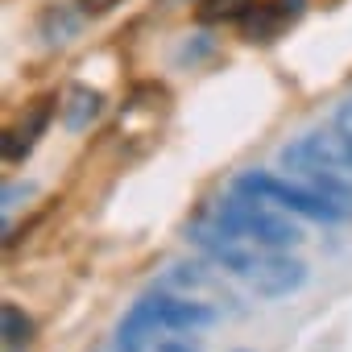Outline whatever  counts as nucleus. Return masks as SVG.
Listing matches in <instances>:
<instances>
[{
	"instance_id": "39448f33",
	"label": "nucleus",
	"mask_w": 352,
	"mask_h": 352,
	"mask_svg": "<svg viewBox=\"0 0 352 352\" xmlns=\"http://www.w3.org/2000/svg\"><path fill=\"white\" fill-rule=\"evenodd\" d=\"M162 298H166V290H149L124 311V319L112 331V352H153L157 348V336L166 331L162 327Z\"/></svg>"
},
{
	"instance_id": "a211bd4d",
	"label": "nucleus",
	"mask_w": 352,
	"mask_h": 352,
	"mask_svg": "<svg viewBox=\"0 0 352 352\" xmlns=\"http://www.w3.org/2000/svg\"><path fill=\"white\" fill-rule=\"evenodd\" d=\"M336 129H340L344 137H352V100H348V104L336 112Z\"/></svg>"
},
{
	"instance_id": "f257e3e1",
	"label": "nucleus",
	"mask_w": 352,
	"mask_h": 352,
	"mask_svg": "<svg viewBox=\"0 0 352 352\" xmlns=\"http://www.w3.org/2000/svg\"><path fill=\"white\" fill-rule=\"evenodd\" d=\"M282 166L352 208V137H344L340 129H315L298 137L282 149Z\"/></svg>"
},
{
	"instance_id": "9d476101",
	"label": "nucleus",
	"mask_w": 352,
	"mask_h": 352,
	"mask_svg": "<svg viewBox=\"0 0 352 352\" xmlns=\"http://www.w3.org/2000/svg\"><path fill=\"white\" fill-rule=\"evenodd\" d=\"M162 286H170V290H212V286H220L216 282V274L204 265V261H179V265H170L166 274H162Z\"/></svg>"
},
{
	"instance_id": "7ed1b4c3",
	"label": "nucleus",
	"mask_w": 352,
	"mask_h": 352,
	"mask_svg": "<svg viewBox=\"0 0 352 352\" xmlns=\"http://www.w3.org/2000/svg\"><path fill=\"white\" fill-rule=\"evenodd\" d=\"M232 191H245L253 199H265L290 216H302V220H315V224H340V220H352V208H344L340 199H331L327 191L311 187V183H290V179H278L270 170H241L232 179Z\"/></svg>"
},
{
	"instance_id": "0eeeda50",
	"label": "nucleus",
	"mask_w": 352,
	"mask_h": 352,
	"mask_svg": "<svg viewBox=\"0 0 352 352\" xmlns=\"http://www.w3.org/2000/svg\"><path fill=\"white\" fill-rule=\"evenodd\" d=\"M54 100H38L34 108H30V116L21 120V124H13L9 133H5V162L9 166H17V162H25L30 153H34V145H38V137L50 129V116H54Z\"/></svg>"
},
{
	"instance_id": "1a4fd4ad",
	"label": "nucleus",
	"mask_w": 352,
	"mask_h": 352,
	"mask_svg": "<svg viewBox=\"0 0 352 352\" xmlns=\"http://www.w3.org/2000/svg\"><path fill=\"white\" fill-rule=\"evenodd\" d=\"M100 112H104V96H100L96 87H87V83H71V87L63 91V100H58V120H63V129H71V133L91 129V124L100 120Z\"/></svg>"
},
{
	"instance_id": "9b49d317",
	"label": "nucleus",
	"mask_w": 352,
	"mask_h": 352,
	"mask_svg": "<svg viewBox=\"0 0 352 352\" xmlns=\"http://www.w3.org/2000/svg\"><path fill=\"white\" fill-rule=\"evenodd\" d=\"M0 331H5V344H9V352H25L30 344H34V319L17 307V302H5L0 307Z\"/></svg>"
},
{
	"instance_id": "dca6fc26",
	"label": "nucleus",
	"mask_w": 352,
	"mask_h": 352,
	"mask_svg": "<svg viewBox=\"0 0 352 352\" xmlns=\"http://www.w3.org/2000/svg\"><path fill=\"white\" fill-rule=\"evenodd\" d=\"M34 195H38L34 183H5V191H0V208H5V216H9L13 208H21V199H34Z\"/></svg>"
},
{
	"instance_id": "4468645a",
	"label": "nucleus",
	"mask_w": 352,
	"mask_h": 352,
	"mask_svg": "<svg viewBox=\"0 0 352 352\" xmlns=\"http://www.w3.org/2000/svg\"><path fill=\"white\" fill-rule=\"evenodd\" d=\"M257 0H199V21H241Z\"/></svg>"
},
{
	"instance_id": "f8f14e48",
	"label": "nucleus",
	"mask_w": 352,
	"mask_h": 352,
	"mask_svg": "<svg viewBox=\"0 0 352 352\" xmlns=\"http://www.w3.org/2000/svg\"><path fill=\"white\" fill-rule=\"evenodd\" d=\"M241 21H245V38H249V42H274V34L286 25V17L278 13L274 0H265V5H253Z\"/></svg>"
},
{
	"instance_id": "f3484780",
	"label": "nucleus",
	"mask_w": 352,
	"mask_h": 352,
	"mask_svg": "<svg viewBox=\"0 0 352 352\" xmlns=\"http://www.w3.org/2000/svg\"><path fill=\"white\" fill-rule=\"evenodd\" d=\"M274 5H278V13H282L286 21H294V17L307 9V0H274Z\"/></svg>"
},
{
	"instance_id": "6e6552de",
	"label": "nucleus",
	"mask_w": 352,
	"mask_h": 352,
	"mask_svg": "<svg viewBox=\"0 0 352 352\" xmlns=\"http://www.w3.org/2000/svg\"><path fill=\"white\" fill-rule=\"evenodd\" d=\"M220 319V311L212 307V302H204V298H195V294H166L162 298V327L166 331H204V327H212Z\"/></svg>"
},
{
	"instance_id": "423d86ee",
	"label": "nucleus",
	"mask_w": 352,
	"mask_h": 352,
	"mask_svg": "<svg viewBox=\"0 0 352 352\" xmlns=\"http://www.w3.org/2000/svg\"><path fill=\"white\" fill-rule=\"evenodd\" d=\"M249 282H253V294L265 298V302L290 298V294H298L307 286V265L298 257H290V253H265Z\"/></svg>"
},
{
	"instance_id": "6ab92c4d",
	"label": "nucleus",
	"mask_w": 352,
	"mask_h": 352,
	"mask_svg": "<svg viewBox=\"0 0 352 352\" xmlns=\"http://www.w3.org/2000/svg\"><path fill=\"white\" fill-rule=\"evenodd\" d=\"M83 9L87 13H104V9H112V0H83Z\"/></svg>"
},
{
	"instance_id": "f03ea898",
	"label": "nucleus",
	"mask_w": 352,
	"mask_h": 352,
	"mask_svg": "<svg viewBox=\"0 0 352 352\" xmlns=\"http://www.w3.org/2000/svg\"><path fill=\"white\" fill-rule=\"evenodd\" d=\"M228 232L253 241L261 253H290L294 245H302V228L290 220V212H274L265 199H253L245 191H228L220 204H216V216Z\"/></svg>"
},
{
	"instance_id": "20e7f679",
	"label": "nucleus",
	"mask_w": 352,
	"mask_h": 352,
	"mask_svg": "<svg viewBox=\"0 0 352 352\" xmlns=\"http://www.w3.org/2000/svg\"><path fill=\"white\" fill-rule=\"evenodd\" d=\"M187 241H191L216 270H228V274H236V278H253L257 265H261L257 245L245 241V236H236V232H228L220 220H195V224L187 228Z\"/></svg>"
},
{
	"instance_id": "ddd939ff",
	"label": "nucleus",
	"mask_w": 352,
	"mask_h": 352,
	"mask_svg": "<svg viewBox=\"0 0 352 352\" xmlns=\"http://www.w3.org/2000/svg\"><path fill=\"white\" fill-rule=\"evenodd\" d=\"M42 38L50 42V46H67L75 34H79V13H71L67 5H54V9H46L42 13Z\"/></svg>"
},
{
	"instance_id": "2eb2a0df",
	"label": "nucleus",
	"mask_w": 352,
	"mask_h": 352,
	"mask_svg": "<svg viewBox=\"0 0 352 352\" xmlns=\"http://www.w3.org/2000/svg\"><path fill=\"white\" fill-rule=\"evenodd\" d=\"M195 331H162L153 352H199V340H191Z\"/></svg>"
}]
</instances>
